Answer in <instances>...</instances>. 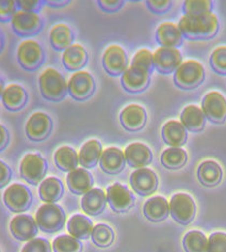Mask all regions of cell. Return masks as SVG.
I'll return each instance as SVG.
<instances>
[{"label": "cell", "instance_id": "16", "mask_svg": "<svg viewBox=\"0 0 226 252\" xmlns=\"http://www.w3.org/2000/svg\"><path fill=\"white\" fill-rule=\"evenodd\" d=\"M107 202L115 212H126L133 207L135 198L127 186L115 183L107 189Z\"/></svg>", "mask_w": 226, "mask_h": 252}, {"label": "cell", "instance_id": "46", "mask_svg": "<svg viewBox=\"0 0 226 252\" xmlns=\"http://www.w3.org/2000/svg\"><path fill=\"white\" fill-rule=\"evenodd\" d=\"M146 4L153 12L164 13L172 7V1L170 0H150V1H146Z\"/></svg>", "mask_w": 226, "mask_h": 252}, {"label": "cell", "instance_id": "1", "mask_svg": "<svg viewBox=\"0 0 226 252\" xmlns=\"http://www.w3.org/2000/svg\"><path fill=\"white\" fill-rule=\"evenodd\" d=\"M179 29L183 37L191 40H205L217 35L219 31L218 16L209 12L200 15L184 14L179 21Z\"/></svg>", "mask_w": 226, "mask_h": 252}, {"label": "cell", "instance_id": "24", "mask_svg": "<svg viewBox=\"0 0 226 252\" xmlns=\"http://www.w3.org/2000/svg\"><path fill=\"white\" fill-rule=\"evenodd\" d=\"M107 204L106 195L104 190L96 188L82 196L81 208L88 216H98L105 209Z\"/></svg>", "mask_w": 226, "mask_h": 252}, {"label": "cell", "instance_id": "6", "mask_svg": "<svg viewBox=\"0 0 226 252\" xmlns=\"http://www.w3.org/2000/svg\"><path fill=\"white\" fill-rule=\"evenodd\" d=\"M3 202L10 211L19 213L30 209L32 202V195L27 186L21 183H13L5 189Z\"/></svg>", "mask_w": 226, "mask_h": 252}, {"label": "cell", "instance_id": "29", "mask_svg": "<svg viewBox=\"0 0 226 252\" xmlns=\"http://www.w3.org/2000/svg\"><path fill=\"white\" fill-rule=\"evenodd\" d=\"M103 154L102 144L97 140H89L81 146L78 153L79 165L84 169H91L100 162Z\"/></svg>", "mask_w": 226, "mask_h": 252}, {"label": "cell", "instance_id": "8", "mask_svg": "<svg viewBox=\"0 0 226 252\" xmlns=\"http://www.w3.org/2000/svg\"><path fill=\"white\" fill-rule=\"evenodd\" d=\"M169 205L170 215L182 225H187L195 219L196 205L190 195L175 194L171 198Z\"/></svg>", "mask_w": 226, "mask_h": 252}, {"label": "cell", "instance_id": "32", "mask_svg": "<svg viewBox=\"0 0 226 252\" xmlns=\"http://www.w3.org/2000/svg\"><path fill=\"white\" fill-rule=\"evenodd\" d=\"M63 184L58 178H47L40 183L39 196L45 204H56L63 196Z\"/></svg>", "mask_w": 226, "mask_h": 252}, {"label": "cell", "instance_id": "2", "mask_svg": "<svg viewBox=\"0 0 226 252\" xmlns=\"http://www.w3.org/2000/svg\"><path fill=\"white\" fill-rule=\"evenodd\" d=\"M39 88L42 96L52 102L63 100L68 93V84L62 74L52 67L45 69L40 74Z\"/></svg>", "mask_w": 226, "mask_h": 252}, {"label": "cell", "instance_id": "49", "mask_svg": "<svg viewBox=\"0 0 226 252\" xmlns=\"http://www.w3.org/2000/svg\"><path fill=\"white\" fill-rule=\"evenodd\" d=\"M98 4L102 10L107 11V12H115L118 11L124 5V1L121 0H100Z\"/></svg>", "mask_w": 226, "mask_h": 252}, {"label": "cell", "instance_id": "12", "mask_svg": "<svg viewBox=\"0 0 226 252\" xmlns=\"http://www.w3.org/2000/svg\"><path fill=\"white\" fill-rule=\"evenodd\" d=\"M151 72L148 69L132 65L121 76V84L124 89L130 93L144 91L151 81Z\"/></svg>", "mask_w": 226, "mask_h": 252}, {"label": "cell", "instance_id": "5", "mask_svg": "<svg viewBox=\"0 0 226 252\" xmlns=\"http://www.w3.org/2000/svg\"><path fill=\"white\" fill-rule=\"evenodd\" d=\"M48 165L45 158L36 153L24 155L20 162V173L26 182L32 185H38L46 178Z\"/></svg>", "mask_w": 226, "mask_h": 252}, {"label": "cell", "instance_id": "27", "mask_svg": "<svg viewBox=\"0 0 226 252\" xmlns=\"http://www.w3.org/2000/svg\"><path fill=\"white\" fill-rule=\"evenodd\" d=\"M143 213L147 220L152 222H161L170 215V205L166 198L161 196H156L148 199L144 207H143Z\"/></svg>", "mask_w": 226, "mask_h": 252}, {"label": "cell", "instance_id": "4", "mask_svg": "<svg viewBox=\"0 0 226 252\" xmlns=\"http://www.w3.org/2000/svg\"><path fill=\"white\" fill-rule=\"evenodd\" d=\"M35 220L42 232L57 233L65 225L66 215L59 205L45 204L37 210Z\"/></svg>", "mask_w": 226, "mask_h": 252}, {"label": "cell", "instance_id": "15", "mask_svg": "<svg viewBox=\"0 0 226 252\" xmlns=\"http://www.w3.org/2000/svg\"><path fill=\"white\" fill-rule=\"evenodd\" d=\"M202 111L210 122L224 123L226 120V98L218 91L207 93L202 100Z\"/></svg>", "mask_w": 226, "mask_h": 252}, {"label": "cell", "instance_id": "36", "mask_svg": "<svg viewBox=\"0 0 226 252\" xmlns=\"http://www.w3.org/2000/svg\"><path fill=\"white\" fill-rule=\"evenodd\" d=\"M187 154L181 147H169L161 154V163L170 170H176L185 166Z\"/></svg>", "mask_w": 226, "mask_h": 252}, {"label": "cell", "instance_id": "52", "mask_svg": "<svg viewBox=\"0 0 226 252\" xmlns=\"http://www.w3.org/2000/svg\"><path fill=\"white\" fill-rule=\"evenodd\" d=\"M4 88H5V86H4L3 80L1 79V77H0V98H1V96H2V92L4 90Z\"/></svg>", "mask_w": 226, "mask_h": 252}, {"label": "cell", "instance_id": "30", "mask_svg": "<svg viewBox=\"0 0 226 252\" xmlns=\"http://www.w3.org/2000/svg\"><path fill=\"white\" fill-rule=\"evenodd\" d=\"M162 138L171 147H180L187 140V130L178 120H169L162 128Z\"/></svg>", "mask_w": 226, "mask_h": 252}, {"label": "cell", "instance_id": "13", "mask_svg": "<svg viewBox=\"0 0 226 252\" xmlns=\"http://www.w3.org/2000/svg\"><path fill=\"white\" fill-rule=\"evenodd\" d=\"M52 129L51 118L43 112L32 114L25 125V133L32 141L39 142L46 140Z\"/></svg>", "mask_w": 226, "mask_h": 252}, {"label": "cell", "instance_id": "25", "mask_svg": "<svg viewBox=\"0 0 226 252\" xmlns=\"http://www.w3.org/2000/svg\"><path fill=\"white\" fill-rule=\"evenodd\" d=\"M181 124L184 126L186 130H190L192 132H199L206 125V115L202 109L192 104L184 107L181 113Z\"/></svg>", "mask_w": 226, "mask_h": 252}, {"label": "cell", "instance_id": "40", "mask_svg": "<svg viewBox=\"0 0 226 252\" xmlns=\"http://www.w3.org/2000/svg\"><path fill=\"white\" fill-rule=\"evenodd\" d=\"M213 2L210 0H189L183 3V12L189 15H200L211 12Z\"/></svg>", "mask_w": 226, "mask_h": 252}, {"label": "cell", "instance_id": "47", "mask_svg": "<svg viewBox=\"0 0 226 252\" xmlns=\"http://www.w3.org/2000/svg\"><path fill=\"white\" fill-rule=\"evenodd\" d=\"M16 3H18L19 10L38 13V11L41 9L42 4L45 2L40 1V0H20V1H16Z\"/></svg>", "mask_w": 226, "mask_h": 252}, {"label": "cell", "instance_id": "39", "mask_svg": "<svg viewBox=\"0 0 226 252\" xmlns=\"http://www.w3.org/2000/svg\"><path fill=\"white\" fill-rule=\"evenodd\" d=\"M54 252H82V244L70 235H61L52 243Z\"/></svg>", "mask_w": 226, "mask_h": 252}, {"label": "cell", "instance_id": "42", "mask_svg": "<svg viewBox=\"0 0 226 252\" xmlns=\"http://www.w3.org/2000/svg\"><path fill=\"white\" fill-rule=\"evenodd\" d=\"M132 65H137V66H142L150 70L152 73L154 69V60H153V53L146 48L140 49L134 54L133 59H132Z\"/></svg>", "mask_w": 226, "mask_h": 252}, {"label": "cell", "instance_id": "48", "mask_svg": "<svg viewBox=\"0 0 226 252\" xmlns=\"http://www.w3.org/2000/svg\"><path fill=\"white\" fill-rule=\"evenodd\" d=\"M11 178H12V171H11V169L7 163L0 160V189L7 186Z\"/></svg>", "mask_w": 226, "mask_h": 252}, {"label": "cell", "instance_id": "38", "mask_svg": "<svg viewBox=\"0 0 226 252\" xmlns=\"http://www.w3.org/2000/svg\"><path fill=\"white\" fill-rule=\"evenodd\" d=\"M91 239L97 247L107 248L114 242V232L106 224H97L93 227Z\"/></svg>", "mask_w": 226, "mask_h": 252}, {"label": "cell", "instance_id": "21", "mask_svg": "<svg viewBox=\"0 0 226 252\" xmlns=\"http://www.w3.org/2000/svg\"><path fill=\"white\" fill-rule=\"evenodd\" d=\"M156 40L161 47L178 48L183 42V35L178 24L173 22H163L157 27Z\"/></svg>", "mask_w": 226, "mask_h": 252}, {"label": "cell", "instance_id": "19", "mask_svg": "<svg viewBox=\"0 0 226 252\" xmlns=\"http://www.w3.org/2000/svg\"><path fill=\"white\" fill-rule=\"evenodd\" d=\"M119 119L121 126L126 130L134 132L144 127L147 116L144 107L139 104H130L121 111Z\"/></svg>", "mask_w": 226, "mask_h": 252}, {"label": "cell", "instance_id": "7", "mask_svg": "<svg viewBox=\"0 0 226 252\" xmlns=\"http://www.w3.org/2000/svg\"><path fill=\"white\" fill-rule=\"evenodd\" d=\"M16 58L24 69L35 70L40 66L45 60V52L39 42L29 38L21 41L16 51Z\"/></svg>", "mask_w": 226, "mask_h": 252}, {"label": "cell", "instance_id": "37", "mask_svg": "<svg viewBox=\"0 0 226 252\" xmlns=\"http://www.w3.org/2000/svg\"><path fill=\"white\" fill-rule=\"evenodd\" d=\"M183 247L186 252H208V239L199 231H191L184 236Z\"/></svg>", "mask_w": 226, "mask_h": 252}, {"label": "cell", "instance_id": "41", "mask_svg": "<svg viewBox=\"0 0 226 252\" xmlns=\"http://www.w3.org/2000/svg\"><path fill=\"white\" fill-rule=\"evenodd\" d=\"M210 64L214 72L226 75V46L214 49L210 57Z\"/></svg>", "mask_w": 226, "mask_h": 252}, {"label": "cell", "instance_id": "51", "mask_svg": "<svg viewBox=\"0 0 226 252\" xmlns=\"http://www.w3.org/2000/svg\"><path fill=\"white\" fill-rule=\"evenodd\" d=\"M47 3L53 5V8H61V7H64V5L68 4L69 1H58V0H56V1H47Z\"/></svg>", "mask_w": 226, "mask_h": 252}, {"label": "cell", "instance_id": "43", "mask_svg": "<svg viewBox=\"0 0 226 252\" xmlns=\"http://www.w3.org/2000/svg\"><path fill=\"white\" fill-rule=\"evenodd\" d=\"M21 252H51V247L47 239L34 238L25 244Z\"/></svg>", "mask_w": 226, "mask_h": 252}, {"label": "cell", "instance_id": "34", "mask_svg": "<svg viewBox=\"0 0 226 252\" xmlns=\"http://www.w3.org/2000/svg\"><path fill=\"white\" fill-rule=\"evenodd\" d=\"M54 161L58 168L62 171L71 172L73 170L78 168L79 158L78 153L70 146L63 145L54 153Z\"/></svg>", "mask_w": 226, "mask_h": 252}, {"label": "cell", "instance_id": "50", "mask_svg": "<svg viewBox=\"0 0 226 252\" xmlns=\"http://www.w3.org/2000/svg\"><path fill=\"white\" fill-rule=\"evenodd\" d=\"M9 143V132L3 125L0 124V152L5 149Z\"/></svg>", "mask_w": 226, "mask_h": 252}, {"label": "cell", "instance_id": "26", "mask_svg": "<svg viewBox=\"0 0 226 252\" xmlns=\"http://www.w3.org/2000/svg\"><path fill=\"white\" fill-rule=\"evenodd\" d=\"M88 61L86 49L79 43H73L63 51L62 63L64 67L71 72H78L85 66Z\"/></svg>", "mask_w": 226, "mask_h": 252}, {"label": "cell", "instance_id": "31", "mask_svg": "<svg viewBox=\"0 0 226 252\" xmlns=\"http://www.w3.org/2000/svg\"><path fill=\"white\" fill-rule=\"evenodd\" d=\"M51 46L58 51H64L73 45L74 35L70 27L65 23H58L54 25L49 35Z\"/></svg>", "mask_w": 226, "mask_h": 252}, {"label": "cell", "instance_id": "23", "mask_svg": "<svg viewBox=\"0 0 226 252\" xmlns=\"http://www.w3.org/2000/svg\"><path fill=\"white\" fill-rule=\"evenodd\" d=\"M66 181H67L69 190L76 195L84 196L93 189L92 175L84 168H77L71 172H68Z\"/></svg>", "mask_w": 226, "mask_h": 252}, {"label": "cell", "instance_id": "20", "mask_svg": "<svg viewBox=\"0 0 226 252\" xmlns=\"http://www.w3.org/2000/svg\"><path fill=\"white\" fill-rule=\"evenodd\" d=\"M126 161L132 168L142 169L150 165L153 159L150 147L143 143H131L125 150Z\"/></svg>", "mask_w": 226, "mask_h": 252}, {"label": "cell", "instance_id": "22", "mask_svg": "<svg viewBox=\"0 0 226 252\" xmlns=\"http://www.w3.org/2000/svg\"><path fill=\"white\" fill-rule=\"evenodd\" d=\"M125 153L118 147L111 146L103 151L100 160V166L104 172L108 174H117L126 167Z\"/></svg>", "mask_w": 226, "mask_h": 252}, {"label": "cell", "instance_id": "14", "mask_svg": "<svg viewBox=\"0 0 226 252\" xmlns=\"http://www.w3.org/2000/svg\"><path fill=\"white\" fill-rule=\"evenodd\" d=\"M103 66L112 76H120L128 69V57L123 47L112 45L103 54Z\"/></svg>", "mask_w": 226, "mask_h": 252}, {"label": "cell", "instance_id": "17", "mask_svg": "<svg viewBox=\"0 0 226 252\" xmlns=\"http://www.w3.org/2000/svg\"><path fill=\"white\" fill-rule=\"evenodd\" d=\"M130 184L137 195L150 196L157 189L158 179L153 170L148 168L136 169L131 174Z\"/></svg>", "mask_w": 226, "mask_h": 252}, {"label": "cell", "instance_id": "11", "mask_svg": "<svg viewBox=\"0 0 226 252\" xmlns=\"http://www.w3.org/2000/svg\"><path fill=\"white\" fill-rule=\"evenodd\" d=\"M13 31L23 37H29L37 34L42 27V20L36 12L18 10L11 20Z\"/></svg>", "mask_w": 226, "mask_h": 252}, {"label": "cell", "instance_id": "28", "mask_svg": "<svg viewBox=\"0 0 226 252\" xmlns=\"http://www.w3.org/2000/svg\"><path fill=\"white\" fill-rule=\"evenodd\" d=\"M1 100L5 108L11 112H16L25 105L27 93L22 86L18 84H10L5 86Z\"/></svg>", "mask_w": 226, "mask_h": 252}, {"label": "cell", "instance_id": "44", "mask_svg": "<svg viewBox=\"0 0 226 252\" xmlns=\"http://www.w3.org/2000/svg\"><path fill=\"white\" fill-rule=\"evenodd\" d=\"M208 252H226V234L213 233L208 240Z\"/></svg>", "mask_w": 226, "mask_h": 252}, {"label": "cell", "instance_id": "3", "mask_svg": "<svg viewBox=\"0 0 226 252\" xmlns=\"http://www.w3.org/2000/svg\"><path fill=\"white\" fill-rule=\"evenodd\" d=\"M205 80V68L195 60H187L175 70L174 83L181 89L191 90L199 87Z\"/></svg>", "mask_w": 226, "mask_h": 252}, {"label": "cell", "instance_id": "9", "mask_svg": "<svg viewBox=\"0 0 226 252\" xmlns=\"http://www.w3.org/2000/svg\"><path fill=\"white\" fill-rule=\"evenodd\" d=\"M154 68L161 74H171L183 63V58L178 48L159 47L153 53Z\"/></svg>", "mask_w": 226, "mask_h": 252}, {"label": "cell", "instance_id": "18", "mask_svg": "<svg viewBox=\"0 0 226 252\" xmlns=\"http://www.w3.org/2000/svg\"><path fill=\"white\" fill-rule=\"evenodd\" d=\"M36 220L29 215H16L10 222V231L15 239L20 242H30L38 234Z\"/></svg>", "mask_w": 226, "mask_h": 252}, {"label": "cell", "instance_id": "33", "mask_svg": "<svg viewBox=\"0 0 226 252\" xmlns=\"http://www.w3.org/2000/svg\"><path fill=\"white\" fill-rule=\"evenodd\" d=\"M198 179L202 185L207 188H213L218 185L222 180V169L216 161H203L198 168Z\"/></svg>", "mask_w": 226, "mask_h": 252}, {"label": "cell", "instance_id": "53", "mask_svg": "<svg viewBox=\"0 0 226 252\" xmlns=\"http://www.w3.org/2000/svg\"><path fill=\"white\" fill-rule=\"evenodd\" d=\"M2 47H3V38H2V35L0 34V51L2 50Z\"/></svg>", "mask_w": 226, "mask_h": 252}, {"label": "cell", "instance_id": "10", "mask_svg": "<svg viewBox=\"0 0 226 252\" xmlns=\"http://www.w3.org/2000/svg\"><path fill=\"white\" fill-rule=\"evenodd\" d=\"M68 93L77 101L89 98L96 89V83L92 75L86 70H78L70 76L68 80Z\"/></svg>", "mask_w": 226, "mask_h": 252}, {"label": "cell", "instance_id": "35", "mask_svg": "<svg viewBox=\"0 0 226 252\" xmlns=\"http://www.w3.org/2000/svg\"><path fill=\"white\" fill-rule=\"evenodd\" d=\"M93 227L95 226H93V223L90 219L82 215L73 216L67 224V229L70 236L79 240H84L91 237Z\"/></svg>", "mask_w": 226, "mask_h": 252}, {"label": "cell", "instance_id": "45", "mask_svg": "<svg viewBox=\"0 0 226 252\" xmlns=\"http://www.w3.org/2000/svg\"><path fill=\"white\" fill-rule=\"evenodd\" d=\"M18 11V3L14 0H0V21L8 22L12 20Z\"/></svg>", "mask_w": 226, "mask_h": 252}]
</instances>
